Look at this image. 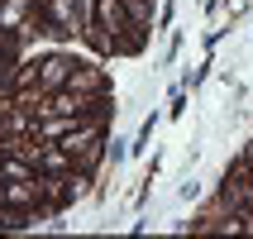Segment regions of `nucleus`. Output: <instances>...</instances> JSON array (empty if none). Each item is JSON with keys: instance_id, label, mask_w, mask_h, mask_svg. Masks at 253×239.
<instances>
[{"instance_id": "1", "label": "nucleus", "mask_w": 253, "mask_h": 239, "mask_svg": "<svg viewBox=\"0 0 253 239\" xmlns=\"http://www.w3.org/2000/svg\"><path fill=\"white\" fill-rule=\"evenodd\" d=\"M82 57L77 53H39V96L48 91H62L72 82V67H77Z\"/></svg>"}, {"instance_id": "2", "label": "nucleus", "mask_w": 253, "mask_h": 239, "mask_svg": "<svg viewBox=\"0 0 253 239\" xmlns=\"http://www.w3.org/2000/svg\"><path fill=\"white\" fill-rule=\"evenodd\" d=\"M72 91H82V96H115V86H110V72L105 67H96V62H77V67H72Z\"/></svg>"}, {"instance_id": "3", "label": "nucleus", "mask_w": 253, "mask_h": 239, "mask_svg": "<svg viewBox=\"0 0 253 239\" xmlns=\"http://www.w3.org/2000/svg\"><path fill=\"white\" fill-rule=\"evenodd\" d=\"M39 5H43V14H48L67 39H82V24H86V19H82V5H77V0H39Z\"/></svg>"}, {"instance_id": "4", "label": "nucleus", "mask_w": 253, "mask_h": 239, "mask_svg": "<svg viewBox=\"0 0 253 239\" xmlns=\"http://www.w3.org/2000/svg\"><path fill=\"white\" fill-rule=\"evenodd\" d=\"M14 91H39V57H19V67H14Z\"/></svg>"}, {"instance_id": "5", "label": "nucleus", "mask_w": 253, "mask_h": 239, "mask_svg": "<svg viewBox=\"0 0 253 239\" xmlns=\"http://www.w3.org/2000/svg\"><path fill=\"white\" fill-rule=\"evenodd\" d=\"M125 10L139 29H153V0H125Z\"/></svg>"}]
</instances>
